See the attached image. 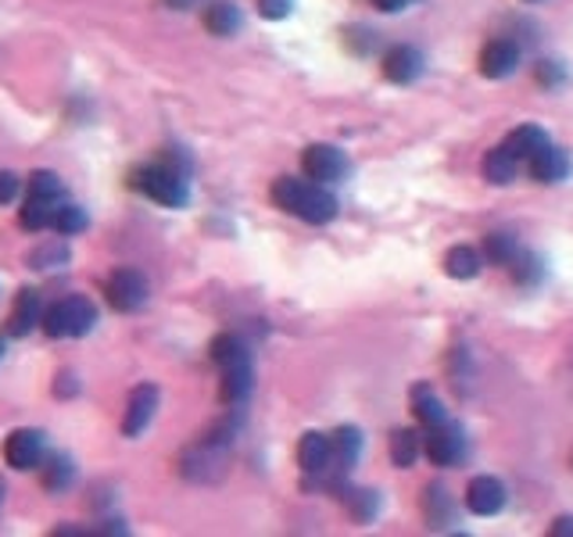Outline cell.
I'll list each match as a JSON object with an SVG mask.
<instances>
[{
    "label": "cell",
    "mask_w": 573,
    "mask_h": 537,
    "mask_svg": "<svg viewBox=\"0 0 573 537\" xmlns=\"http://www.w3.org/2000/svg\"><path fill=\"white\" fill-rule=\"evenodd\" d=\"M272 201H277V208H283L286 215L312 226H326L337 219V197L326 191V183H315V180L280 176L272 183Z\"/></svg>",
    "instance_id": "6da1fadb"
},
{
    "label": "cell",
    "mask_w": 573,
    "mask_h": 537,
    "mask_svg": "<svg viewBox=\"0 0 573 537\" xmlns=\"http://www.w3.org/2000/svg\"><path fill=\"white\" fill-rule=\"evenodd\" d=\"M229 444H234V427H229V423L208 430L205 438H197V441L183 452L180 473L186 476V481H215V476H219L223 466H226Z\"/></svg>",
    "instance_id": "7a4b0ae2"
},
{
    "label": "cell",
    "mask_w": 573,
    "mask_h": 537,
    "mask_svg": "<svg viewBox=\"0 0 573 537\" xmlns=\"http://www.w3.org/2000/svg\"><path fill=\"white\" fill-rule=\"evenodd\" d=\"M129 186L140 191L143 197L158 201L162 208H186V205H191V186H186V176L180 169L162 165V162L133 169Z\"/></svg>",
    "instance_id": "3957f363"
},
{
    "label": "cell",
    "mask_w": 573,
    "mask_h": 537,
    "mask_svg": "<svg viewBox=\"0 0 573 537\" xmlns=\"http://www.w3.org/2000/svg\"><path fill=\"white\" fill-rule=\"evenodd\" d=\"M94 323H97V304L86 294H68L43 312L47 337H86V333L94 330Z\"/></svg>",
    "instance_id": "277c9868"
},
{
    "label": "cell",
    "mask_w": 573,
    "mask_h": 537,
    "mask_svg": "<svg viewBox=\"0 0 573 537\" xmlns=\"http://www.w3.org/2000/svg\"><path fill=\"white\" fill-rule=\"evenodd\" d=\"M423 452H426L430 462H434V466H444V470L458 466L463 455H466V433H463V427H458L455 419H444V423H437V427H426Z\"/></svg>",
    "instance_id": "5b68a950"
},
{
    "label": "cell",
    "mask_w": 573,
    "mask_h": 537,
    "mask_svg": "<svg viewBox=\"0 0 573 537\" xmlns=\"http://www.w3.org/2000/svg\"><path fill=\"white\" fill-rule=\"evenodd\" d=\"M301 169H305V176L315 183H326V186L340 183L348 176V154L334 148V143H312V148H305V154H301Z\"/></svg>",
    "instance_id": "8992f818"
},
{
    "label": "cell",
    "mask_w": 573,
    "mask_h": 537,
    "mask_svg": "<svg viewBox=\"0 0 573 537\" xmlns=\"http://www.w3.org/2000/svg\"><path fill=\"white\" fill-rule=\"evenodd\" d=\"M105 298L115 312H137L148 301V280L137 269H115L105 283Z\"/></svg>",
    "instance_id": "52a82bcc"
},
{
    "label": "cell",
    "mask_w": 573,
    "mask_h": 537,
    "mask_svg": "<svg viewBox=\"0 0 573 537\" xmlns=\"http://www.w3.org/2000/svg\"><path fill=\"white\" fill-rule=\"evenodd\" d=\"M4 459L11 470H40L47 459V438L43 430H14L4 441Z\"/></svg>",
    "instance_id": "ba28073f"
},
{
    "label": "cell",
    "mask_w": 573,
    "mask_h": 537,
    "mask_svg": "<svg viewBox=\"0 0 573 537\" xmlns=\"http://www.w3.org/2000/svg\"><path fill=\"white\" fill-rule=\"evenodd\" d=\"M158 412V387L154 384H137L129 390L126 412H122V433L126 438H140L143 430L151 427V419Z\"/></svg>",
    "instance_id": "9c48e42d"
},
{
    "label": "cell",
    "mask_w": 573,
    "mask_h": 537,
    "mask_svg": "<svg viewBox=\"0 0 573 537\" xmlns=\"http://www.w3.org/2000/svg\"><path fill=\"white\" fill-rule=\"evenodd\" d=\"M298 462L309 476H329V470H337L334 462V438L320 430H309L305 438L298 441Z\"/></svg>",
    "instance_id": "30bf717a"
},
{
    "label": "cell",
    "mask_w": 573,
    "mask_h": 537,
    "mask_svg": "<svg viewBox=\"0 0 573 537\" xmlns=\"http://www.w3.org/2000/svg\"><path fill=\"white\" fill-rule=\"evenodd\" d=\"M506 484L498 476H473L466 484V509L473 516H498L506 509Z\"/></svg>",
    "instance_id": "8fae6325"
},
{
    "label": "cell",
    "mask_w": 573,
    "mask_h": 537,
    "mask_svg": "<svg viewBox=\"0 0 573 537\" xmlns=\"http://www.w3.org/2000/svg\"><path fill=\"white\" fill-rule=\"evenodd\" d=\"M380 68H383V76L391 79V83L409 86V83H415V79L423 76L426 62H423V54H420V51L409 47V43H398V47H391V51L383 54Z\"/></svg>",
    "instance_id": "7c38bea8"
},
{
    "label": "cell",
    "mask_w": 573,
    "mask_h": 537,
    "mask_svg": "<svg viewBox=\"0 0 573 537\" xmlns=\"http://www.w3.org/2000/svg\"><path fill=\"white\" fill-rule=\"evenodd\" d=\"M520 68V47L512 40H491L480 51V76L484 79H509Z\"/></svg>",
    "instance_id": "4fadbf2b"
},
{
    "label": "cell",
    "mask_w": 573,
    "mask_h": 537,
    "mask_svg": "<svg viewBox=\"0 0 573 537\" xmlns=\"http://www.w3.org/2000/svg\"><path fill=\"white\" fill-rule=\"evenodd\" d=\"M527 169H530V176H534L538 183L552 186V183H563L570 176V158H566L563 148H555V143L549 140L534 158H530Z\"/></svg>",
    "instance_id": "5bb4252c"
},
{
    "label": "cell",
    "mask_w": 573,
    "mask_h": 537,
    "mask_svg": "<svg viewBox=\"0 0 573 537\" xmlns=\"http://www.w3.org/2000/svg\"><path fill=\"white\" fill-rule=\"evenodd\" d=\"M219 398L229 409H240L244 401H248L251 387H255V369H251V358L248 362H237V366H226L219 369Z\"/></svg>",
    "instance_id": "9a60e30c"
},
{
    "label": "cell",
    "mask_w": 573,
    "mask_h": 537,
    "mask_svg": "<svg viewBox=\"0 0 573 537\" xmlns=\"http://www.w3.org/2000/svg\"><path fill=\"white\" fill-rule=\"evenodd\" d=\"M36 326H43L40 294L36 290H22V294L14 298V309L8 315V333L11 337H25V333H33Z\"/></svg>",
    "instance_id": "2e32d148"
},
{
    "label": "cell",
    "mask_w": 573,
    "mask_h": 537,
    "mask_svg": "<svg viewBox=\"0 0 573 537\" xmlns=\"http://www.w3.org/2000/svg\"><path fill=\"white\" fill-rule=\"evenodd\" d=\"M201 22H205V29L212 36H234L237 29L244 25V14L237 4H229V0H212V4L205 8V14H201Z\"/></svg>",
    "instance_id": "e0dca14e"
},
{
    "label": "cell",
    "mask_w": 573,
    "mask_h": 537,
    "mask_svg": "<svg viewBox=\"0 0 573 537\" xmlns=\"http://www.w3.org/2000/svg\"><path fill=\"white\" fill-rule=\"evenodd\" d=\"M516 169H520V158H516L506 143H498L484 154V180L495 186H509L516 180Z\"/></svg>",
    "instance_id": "ac0fdd59"
},
{
    "label": "cell",
    "mask_w": 573,
    "mask_h": 537,
    "mask_svg": "<svg viewBox=\"0 0 573 537\" xmlns=\"http://www.w3.org/2000/svg\"><path fill=\"white\" fill-rule=\"evenodd\" d=\"M484 269V258L477 248H469V244H455L444 255V272L452 276V280H477Z\"/></svg>",
    "instance_id": "d6986e66"
},
{
    "label": "cell",
    "mask_w": 573,
    "mask_h": 537,
    "mask_svg": "<svg viewBox=\"0 0 573 537\" xmlns=\"http://www.w3.org/2000/svg\"><path fill=\"white\" fill-rule=\"evenodd\" d=\"M544 143H549V133H544L541 126H530V122H523V126H516L512 133L506 137V148L520 158V162H530V158H534Z\"/></svg>",
    "instance_id": "ffe728a7"
},
{
    "label": "cell",
    "mask_w": 573,
    "mask_h": 537,
    "mask_svg": "<svg viewBox=\"0 0 573 537\" xmlns=\"http://www.w3.org/2000/svg\"><path fill=\"white\" fill-rule=\"evenodd\" d=\"M412 409H415V419H420L423 427H437V423H444V419H452L448 409H444V401L426 384L412 390Z\"/></svg>",
    "instance_id": "44dd1931"
},
{
    "label": "cell",
    "mask_w": 573,
    "mask_h": 537,
    "mask_svg": "<svg viewBox=\"0 0 573 537\" xmlns=\"http://www.w3.org/2000/svg\"><path fill=\"white\" fill-rule=\"evenodd\" d=\"M212 362L219 369H226V366H237V362H248L251 358V352H248V344H244L237 333H219V337L212 341Z\"/></svg>",
    "instance_id": "7402d4cb"
},
{
    "label": "cell",
    "mask_w": 573,
    "mask_h": 537,
    "mask_svg": "<svg viewBox=\"0 0 573 537\" xmlns=\"http://www.w3.org/2000/svg\"><path fill=\"white\" fill-rule=\"evenodd\" d=\"M340 498H344V505H348L352 519H358V524H369L380 509V495L369 487H340Z\"/></svg>",
    "instance_id": "603a6c76"
},
{
    "label": "cell",
    "mask_w": 573,
    "mask_h": 537,
    "mask_svg": "<svg viewBox=\"0 0 573 537\" xmlns=\"http://www.w3.org/2000/svg\"><path fill=\"white\" fill-rule=\"evenodd\" d=\"M423 455V438L415 430H394L391 433V462L398 470L415 466V459Z\"/></svg>",
    "instance_id": "cb8c5ba5"
},
{
    "label": "cell",
    "mask_w": 573,
    "mask_h": 537,
    "mask_svg": "<svg viewBox=\"0 0 573 537\" xmlns=\"http://www.w3.org/2000/svg\"><path fill=\"white\" fill-rule=\"evenodd\" d=\"M423 516H426V524L430 527H444V524H452V498H448V491H444L441 484H430L423 491Z\"/></svg>",
    "instance_id": "d4e9b609"
},
{
    "label": "cell",
    "mask_w": 573,
    "mask_h": 537,
    "mask_svg": "<svg viewBox=\"0 0 573 537\" xmlns=\"http://www.w3.org/2000/svg\"><path fill=\"white\" fill-rule=\"evenodd\" d=\"M329 438H334V462H337V470L355 466V459L363 455V430L340 427L337 433H329Z\"/></svg>",
    "instance_id": "484cf974"
},
{
    "label": "cell",
    "mask_w": 573,
    "mask_h": 537,
    "mask_svg": "<svg viewBox=\"0 0 573 537\" xmlns=\"http://www.w3.org/2000/svg\"><path fill=\"white\" fill-rule=\"evenodd\" d=\"M484 255H487V262H495V266H512L516 258H520V244H516L509 234H487Z\"/></svg>",
    "instance_id": "4316f807"
},
{
    "label": "cell",
    "mask_w": 573,
    "mask_h": 537,
    "mask_svg": "<svg viewBox=\"0 0 573 537\" xmlns=\"http://www.w3.org/2000/svg\"><path fill=\"white\" fill-rule=\"evenodd\" d=\"M54 208H57V201H40V197H25V208L19 215V223L25 229H51V219H54Z\"/></svg>",
    "instance_id": "83f0119b"
},
{
    "label": "cell",
    "mask_w": 573,
    "mask_h": 537,
    "mask_svg": "<svg viewBox=\"0 0 573 537\" xmlns=\"http://www.w3.org/2000/svg\"><path fill=\"white\" fill-rule=\"evenodd\" d=\"M43 487L47 491H62L72 484V473H76V466H72V459L68 455H51V459H43Z\"/></svg>",
    "instance_id": "f1b7e54d"
},
{
    "label": "cell",
    "mask_w": 573,
    "mask_h": 537,
    "mask_svg": "<svg viewBox=\"0 0 573 537\" xmlns=\"http://www.w3.org/2000/svg\"><path fill=\"white\" fill-rule=\"evenodd\" d=\"M51 229H54V234H62V237L83 234V229H86V212L79 205H57L54 219H51Z\"/></svg>",
    "instance_id": "f546056e"
},
{
    "label": "cell",
    "mask_w": 573,
    "mask_h": 537,
    "mask_svg": "<svg viewBox=\"0 0 573 537\" xmlns=\"http://www.w3.org/2000/svg\"><path fill=\"white\" fill-rule=\"evenodd\" d=\"M25 191H29V197H40V201H57V197L65 194V186H62V180H57V172L40 169V172H33V176H29Z\"/></svg>",
    "instance_id": "4dcf8cb0"
},
{
    "label": "cell",
    "mask_w": 573,
    "mask_h": 537,
    "mask_svg": "<svg viewBox=\"0 0 573 537\" xmlns=\"http://www.w3.org/2000/svg\"><path fill=\"white\" fill-rule=\"evenodd\" d=\"M65 262H68V248L57 240H51L47 248H36L33 255H29V266L33 269H54V266H65Z\"/></svg>",
    "instance_id": "1f68e13d"
},
{
    "label": "cell",
    "mask_w": 573,
    "mask_h": 537,
    "mask_svg": "<svg viewBox=\"0 0 573 537\" xmlns=\"http://www.w3.org/2000/svg\"><path fill=\"white\" fill-rule=\"evenodd\" d=\"M258 14H262V19L280 22V19L291 14V0H258Z\"/></svg>",
    "instance_id": "d6a6232c"
},
{
    "label": "cell",
    "mask_w": 573,
    "mask_h": 537,
    "mask_svg": "<svg viewBox=\"0 0 573 537\" xmlns=\"http://www.w3.org/2000/svg\"><path fill=\"white\" fill-rule=\"evenodd\" d=\"M14 194H19V176L8 172V169H0V205L14 201Z\"/></svg>",
    "instance_id": "836d02e7"
},
{
    "label": "cell",
    "mask_w": 573,
    "mask_h": 537,
    "mask_svg": "<svg viewBox=\"0 0 573 537\" xmlns=\"http://www.w3.org/2000/svg\"><path fill=\"white\" fill-rule=\"evenodd\" d=\"M563 76H566V72H563V65H559V62H541L538 65V83H544V86L563 83Z\"/></svg>",
    "instance_id": "e575fe53"
},
{
    "label": "cell",
    "mask_w": 573,
    "mask_h": 537,
    "mask_svg": "<svg viewBox=\"0 0 573 537\" xmlns=\"http://www.w3.org/2000/svg\"><path fill=\"white\" fill-rule=\"evenodd\" d=\"M76 376H72V373H62V376H57V384H54V395H76Z\"/></svg>",
    "instance_id": "d590c367"
},
{
    "label": "cell",
    "mask_w": 573,
    "mask_h": 537,
    "mask_svg": "<svg viewBox=\"0 0 573 537\" xmlns=\"http://www.w3.org/2000/svg\"><path fill=\"white\" fill-rule=\"evenodd\" d=\"M549 537H573V516H559L549 527Z\"/></svg>",
    "instance_id": "8d00e7d4"
},
{
    "label": "cell",
    "mask_w": 573,
    "mask_h": 537,
    "mask_svg": "<svg viewBox=\"0 0 573 537\" xmlns=\"http://www.w3.org/2000/svg\"><path fill=\"white\" fill-rule=\"evenodd\" d=\"M372 4H377L380 11H387V14H398V11H406L412 0H372Z\"/></svg>",
    "instance_id": "74e56055"
},
{
    "label": "cell",
    "mask_w": 573,
    "mask_h": 537,
    "mask_svg": "<svg viewBox=\"0 0 573 537\" xmlns=\"http://www.w3.org/2000/svg\"><path fill=\"white\" fill-rule=\"evenodd\" d=\"M165 4H172V8H176V11H186V8H194L197 0H165Z\"/></svg>",
    "instance_id": "f35d334b"
},
{
    "label": "cell",
    "mask_w": 573,
    "mask_h": 537,
    "mask_svg": "<svg viewBox=\"0 0 573 537\" xmlns=\"http://www.w3.org/2000/svg\"><path fill=\"white\" fill-rule=\"evenodd\" d=\"M0 358H4V337H0Z\"/></svg>",
    "instance_id": "ab89813d"
},
{
    "label": "cell",
    "mask_w": 573,
    "mask_h": 537,
    "mask_svg": "<svg viewBox=\"0 0 573 537\" xmlns=\"http://www.w3.org/2000/svg\"><path fill=\"white\" fill-rule=\"evenodd\" d=\"M0 502H4V481H0Z\"/></svg>",
    "instance_id": "60d3db41"
},
{
    "label": "cell",
    "mask_w": 573,
    "mask_h": 537,
    "mask_svg": "<svg viewBox=\"0 0 573 537\" xmlns=\"http://www.w3.org/2000/svg\"><path fill=\"white\" fill-rule=\"evenodd\" d=\"M527 4H538V0H527Z\"/></svg>",
    "instance_id": "b9f144b4"
}]
</instances>
